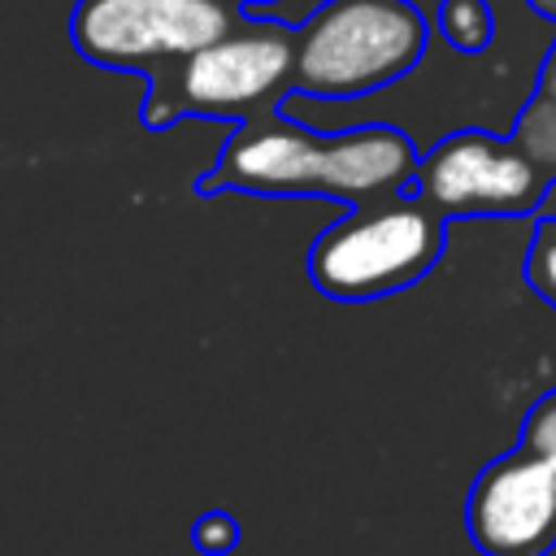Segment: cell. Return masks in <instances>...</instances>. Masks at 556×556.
<instances>
[{
    "label": "cell",
    "mask_w": 556,
    "mask_h": 556,
    "mask_svg": "<svg viewBox=\"0 0 556 556\" xmlns=\"http://www.w3.org/2000/svg\"><path fill=\"white\" fill-rule=\"evenodd\" d=\"M417 0H317L295 30V91L330 104L395 87L430 48Z\"/></svg>",
    "instance_id": "cell-2"
},
{
    "label": "cell",
    "mask_w": 556,
    "mask_h": 556,
    "mask_svg": "<svg viewBox=\"0 0 556 556\" xmlns=\"http://www.w3.org/2000/svg\"><path fill=\"white\" fill-rule=\"evenodd\" d=\"M539 91H552V96H556V39H552V48H547V56H543V74H539Z\"/></svg>",
    "instance_id": "cell-13"
},
{
    "label": "cell",
    "mask_w": 556,
    "mask_h": 556,
    "mask_svg": "<svg viewBox=\"0 0 556 556\" xmlns=\"http://www.w3.org/2000/svg\"><path fill=\"white\" fill-rule=\"evenodd\" d=\"M539 213H543V217H556V178H552V187H547V195H543Z\"/></svg>",
    "instance_id": "cell-14"
},
{
    "label": "cell",
    "mask_w": 556,
    "mask_h": 556,
    "mask_svg": "<svg viewBox=\"0 0 556 556\" xmlns=\"http://www.w3.org/2000/svg\"><path fill=\"white\" fill-rule=\"evenodd\" d=\"M148 83V126H169L182 113L222 122L269 113L295 91V30L282 17H239L222 39Z\"/></svg>",
    "instance_id": "cell-3"
},
{
    "label": "cell",
    "mask_w": 556,
    "mask_h": 556,
    "mask_svg": "<svg viewBox=\"0 0 556 556\" xmlns=\"http://www.w3.org/2000/svg\"><path fill=\"white\" fill-rule=\"evenodd\" d=\"M430 26L452 52H482L495 39V9L491 0H439L430 9Z\"/></svg>",
    "instance_id": "cell-8"
},
{
    "label": "cell",
    "mask_w": 556,
    "mask_h": 556,
    "mask_svg": "<svg viewBox=\"0 0 556 556\" xmlns=\"http://www.w3.org/2000/svg\"><path fill=\"white\" fill-rule=\"evenodd\" d=\"M417 195L443 217H526L539 213L552 174L504 130H452L421 148Z\"/></svg>",
    "instance_id": "cell-6"
},
{
    "label": "cell",
    "mask_w": 556,
    "mask_h": 556,
    "mask_svg": "<svg viewBox=\"0 0 556 556\" xmlns=\"http://www.w3.org/2000/svg\"><path fill=\"white\" fill-rule=\"evenodd\" d=\"M513 139L521 143V152L543 165L556 178V96L552 91H534L517 117H513Z\"/></svg>",
    "instance_id": "cell-9"
},
{
    "label": "cell",
    "mask_w": 556,
    "mask_h": 556,
    "mask_svg": "<svg viewBox=\"0 0 556 556\" xmlns=\"http://www.w3.org/2000/svg\"><path fill=\"white\" fill-rule=\"evenodd\" d=\"M239 17L235 0H78L70 39L91 65L156 78L222 39Z\"/></svg>",
    "instance_id": "cell-5"
},
{
    "label": "cell",
    "mask_w": 556,
    "mask_h": 556,
    "mask_svg": "<svg viewBox=\"0 0 556 556\" xmlns=\"http://www.w3.org/2000/svg\"><path fill=\"white\" fill-rule=\"evenodd\" d=\"M421 148L408 130L387 122H361L339 130H313L282 109L243 117L226 139L217 165L204 174V195H326L348 204H374L417 182Z\"/></svg>",
    "instance_id": "cell-1"
},
{
    "label": "cell",
    "mask_w": 556,
    "mask_h": 556,
    "mask_svg": "<svg viewBox=\"0 0 556 556\" xmlns=\"http://www.w3.org/2000/svg\"><path fill=\"white\" fill-rule=\"evenodd\" d=\"M521 447L543 452L556 460V391H547L543 400H534V408L521 421Z\"/></svg>",
    "instance_id": "cell-11"
},
{
    "label": "cell",
    "mask_w": 556,
    "mask_h": 556,
    "mask_svg": "<svg viewBox=\"0 0 556 556\" xmlns=\"http://www.w3.org/2000/svg\"><path fill=\"white\" fill-rule=\"evenodd\" d=\"M530 9H534V13H543V17H552V22H556V0H530Z\"/></svg>",
    "instance_id": "cell-15"
},
{
    "label": "cell",
    "mask_w": 556,
    "mask_h": 556,
    "mask_svg": "<svg viewBox=\"0 0 556 556\" xmlns=\"http://www.w3.org/2000/svg\"><path fill=\"white\" fill-rule=\"evenodd\" d=\"M235 4H239V9H261V4L274 9V4H282V0H235Z\"/></svg>",
    "instance_id": "cell-16"
},
{
    "label": "cell",
    "mask_w": 556,
    "mask_h": 556,
    "mask_svg": "<svg viewBox=\"0 0 556 556\" xmlns=\"http://www.w3.org/2000/svg\"><path fill=\"white\" fill-rule=\"evenodd\" d=\"M447 243V217L417 191L356 204L326 226L308 252V278L321 295L365 304L426 278Z\"/></svg>",
    "instance_id": "cell-4"
},
{
    "label": "cell",
    "mask_w": 556,
    "mask_h": 556,
    "mask_svg": "<svg viewBox=\"0 0 556 556\" xmlns=\"http://www.w3.org/2000/svg\"><path fill=\"white\" fill-rule=\"evenodd\" d=\"M465 526L482 556H552L556 460L530 447L495 456L469 486Z\"/></svg>",
    "instance_id": "cell-7"
},
{
    "label": "cell",
    "mask_w": 556,
    "mask_h": 556,
    "mask_svg": "<svg viewBox=\"0 0 556 556\" xmlns=\"http://www.w3.org/2000/svg\"><path fill=\"white\" fill-rule=\"evenodd\" d=\"M526 278L556 308V217H543V226L530 243V256H526Z\"/></svg>",
    "instance_id": "cell-10"
},
{
    "label": "cell",
    "mask_w": 556,
    "mask_h": 556,
    "mask_svg": "<svg viewBox=\"0 0 556 556\" xmlns=\"http://www.w3.org/2000/svg\"><path fill=\"white\" fill-rule=\"evenodd\" d=\"M191 543L208 556H226L235 543H239V526L226 517V513H204L195 526H191Z\"/></svg>",
    "instance_id": "cell-12"
}]
</instances>
